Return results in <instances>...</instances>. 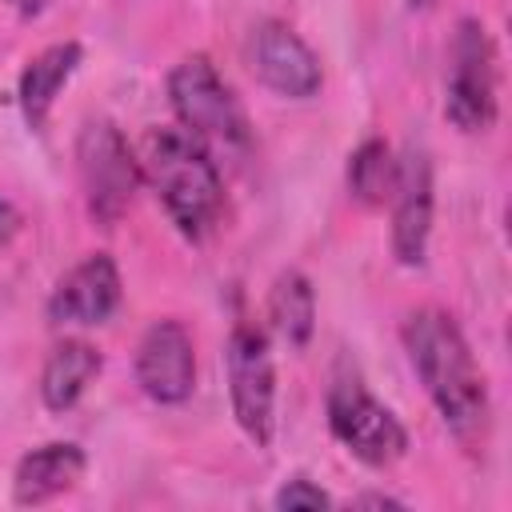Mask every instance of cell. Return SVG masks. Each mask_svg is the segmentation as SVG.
<instances>
[{
  "label": "cell",
  "instance_id": "9a60e30c",
  "mask_svg": "<svg viewBox=\"0 0 512 512\" xmlns=\"http://www.w3.org/2000/svg\"><path fill=\"white\" fill-rule=\"evenodd\" d=\"M268 328L288 344V348H304L312 340L316 328V296L304 272L288 268L276 276L272 292H268Z\"/></svg>",
  "mask_w": 512,
  "mask_h": 512
},
{
  "label": "cell",
  "instance_id": "e0dca14e",
  "mask_svg": "<svg viewBox=\"0 0 512 512\" xmlns=\"http://www.w3.org/2000/svg\"><path fill=\"white\" fill-rule=\"evenodd\" d=\"M332 500H328V492L324 488H316L312 480H304V476H296V480H288L280 492H276V508H284V512H300V508H328Z\"/></svg>",
  "mask_w": 512,
  "mask_h": 512
},
{
  "label": "cell",
  "instance_id": "9c48e42d",
  "mask_svg": "<svg viewBox=\"0 0 512 512\" xmlns=\"http://www.w3.org/2000/svg\"><path fill=\"white\" fill-rule=\"evenodd\" d=\"M136 380L140 388L160 404L188 400L196 384V352L192 336L180 320H156L136 348Z\"/></svg>",
  "mask_w": 512,
  "mask_h": 512
},
{
  "label": "cell",
  "instance_id": "44dd1931",
  "mask_svg": "<svg viewBox=\"0 0 512 512\" xmlns=\"http://www.w3.org/2000/svg\"><path fill=\"white\" fill-rule=\"evenodd\" d=\"M412 4H432V0H412Z\"/></svg>",
  "mask_w": 512,
  "mask_h": 512
},
{
  "label": "cell",
  "instance_id": "ffe728a7",
  "mask_svg": "<svg viewBox=\"0 0 512 512\" xmlns=\"http://www.w3.org/2000/svg\"><path fill=\"white\" fill-rule=\"evenodd\" d=\"M356 504H372V508H400V500H392V496H360Z\"/></svg>",
  "mask_w": 512,
  "mask_h": 512
},
{
  "label": "cell",
  "instance_id": "4fadbf2b",
  "mask_svg": "<svg viewBox=\"0 0 512 512\" xmlns=\"http://www.w3.org/2000/svg\"><path fill=\"white\" fill-rule=\"evenodd\" d=\"M76 64H80V44L76 40L52 44L40 56L28 60V68L20 72V112H24V120L32 128H44V120L52 112V100L68 84V76L76 72Z\"/></svg>",
  "mask_w": 512,
  "mask_h": 512
},
{
  "label": "cell",
  "instance_id": "52a82bcc",
  "mask_svg": "<svg viewBox=\"0 0 512 512\" xmlns=\"http://www.w3.org/2000/svg\"><path fill=\"white\" fill-rule=\"evenodd\" d=\"M228 364V392H232V416L244 428V436L256 448H268L272 440V400H276V372L268 336L252 324H236L224 348Z\"/></svg>",
  "mask_w": 512,
  "mask_h": 512
},
{
  "label": "cell",
  "instance_id": "5b68a950",
  "mask_svg": "<svg viewBox=\"0 0 512 512\" xmlns=\"http://www.w3.org/2000/svg\"><path fill=\"white\" fill-rule=\"evenodd\" d=\"M328 424L336 432V440L364 464L384 468L392 460L404 456L408 448V432L404 424L364 388V380L356 372H340L332 380L328 392Z\"/></svg>",
  "mask_w": 512,
  "mask_h": 512
},
{
  "label": "cell",
  "instance_id": "ba28073f",
  "mask_svg": "<svg viewBox=\"0 0 512 512\" xmlns=\"http://www.w3.org/2000/svg\"><path fill=\"white\" fill-rule=\"evenodd\" d=\"M248 68L252 76L288 96V100H308L320 92V60L316 52L280 20H260L248 32Z\"/></svg>",
  "mask_w": 512,
  "mask_h": 512
},
{
  "label": "cell",
  "instance_id": "30bf717a",
  "mask_svg": "<svg viewBox=\"0 0 512 512\" xmlns=\"http://www.w3.org/2000/svg\"><path fill=\"white\" fill-rule=\"evenodd\" d=\"M120 304V272L108 252L84 256L52 292L48 316L56 324H104Z\"/></svg>",
  "mask_w": 512,
  "mask_h": 512
},
{
  "label": "cell",
  "instance_id": "7a4b0ae2",
  "mask_svg": "<svg viewBox=\"0 0 512 512\" xmlns=\"http://www.w3.org/2000/svg\"><path fill=\"white\" fill-rule=\"evenodd\" d=\"M136 160L140 176L156 188L164 212L184 236L200 240L204 232H212L224 208V184L196 136H188L184 128H152Z\"/></svg>",
  "mask_w": 512,
  "mask_h": 512
},
{
  "label": "cell",
  "instance_id": "d6986e66",
  "mask_svg": "<svg viewBox=\"0 0 512 512\" xmlns=\"http://www.w3.org/2000/svg\"><path fill=\"white\" fill-rule=\"evenodd\" d=\"M8 4H12L20 16H36V12H44V4H48V0H8Z\"/></svg>",
  "mask_w": 512,
  "mask_h": 512
},
{
  "label": "cell",
  "instance_id": "ac0fdd59",
  "mask_svg": "<svg viewBox=\"0 0 512 512\" xmlns=\"http://www.w3.org/2000/svg\"><path fill=\"white\" fill-rule=\"evenodd\" d=\"M16 228H20V212L8 200H0V244H8L16 236Z\"/></svg>",
  "mask_w": 512,
  "mask_h": 512
},
{
  "label": "cell",
  "instance_id": "6da1fadb",
  "mask_svg": "<svg viewBox=\"0 0 512 512\" xmlns=\"http://www.w3.org/2000/svg\"><path fill=\"white\" fill-rule=\"evenodd\" d=\"M404 348L444 424L472 444L488 424V388L456 320L440 308L412 312L404 320Z\"/></svg>",
  "mask_w": 512,
  "mask_h": 512
},
{
  "label": "cell",
  "instance_id": "3957f363",
  "mask_svg": "<svg viewBox=\"0 0 512 512\" xmlns=\"http://www.w3.org/2000/svg\"><path fill=\"white\" fill-rule=\"evenodd\" d=\"M168 100H172V112L184 124V132L196 136L204 148L208 144H216L224 152L248 148V116L208 56H200V52L184 56L168 72Z\"/></svg>",
  "mask_w": 512,
  "mask_h": 512
},
{
  "label": "cell",
  "instance_id": "277c9868",
  "mask_svg": "<svg viewBox=\"0 0 512 512\" xmlns=\"http://www.w3.org/2000/svg\"><path fill=\"white\" fill-rule=\"evenodd\" d=\"M76 168L92 220L112 228L132 204V192L140 184V160L108 120H88L76 140Z\"/></svg>",
  "mask_w": 512,
  "mask_h": 512
},
{
  "label": "cell",
  "instance_id": "2e32d148",
  "mask_svg": "<svg viewBox=\"0 0 512 512\" xmlns=\"http://www.w3.org/2000/svg\"><path fill=\"white\" fill-rule=\"evenodd\" d=\"M396 172H400V164L392 160V148L384 140H364L352 152V160H348V188H352V196L360 204H372L376 208V204L392 200Z\"/></svg>",
  "mask_w": 512,
  "mask_h": 512
},
{
  "label": "cell",
  "instance_id": "7c38bea8",
  "mask_svg": "<svg viewBox=\"0 0 512 512\" xmlns=\"http://www.w3.org/2000/svg\"><path fill=\"white\" fill-rule=\"evenodd\" d=\"M84 448L56 440V444H40L28 456H20L16 476H12V500L24 508L48 504L56 496H64L68 488H76V480L84 476Z\"/></svg>",
  "mask_w": 512,
  "mask_h": 512
},
{
  "label": "cell",
  "instance_id": "8fae6325",
  "mask_svg": "<svg viewBox=\"0 0 512 512\" xmlns=\"http://www.w3.org/2000/svg\"><path fill=\"white\" fill-rule=\"evenodd\" d=\"M392 200V252L400 264H420L432 232V164L424 152L404 156Z\"/></svg>",
  "mask_w": 512,
  "mask_h": 512
},
{
  "label": "cell",
  "instance_id": "8992f818",
  "mask_svg": "<svg viewBox=\"0 0 512 512\" xmlns=\"http://www.w3.org/2000/svg\"><path fill=\"white\" fill-rule=\"evenodd\" d=\"M444 116L460 132H488L496 120V52L480 20H460L456 28Z\"/></svg>",
  "mask_w": 512,
  "mask_h": 512
},
{
  "label": "cell",
  "instance_id": "5bb4252c",
  "mask_svg": "<svg viewBox=\"0 0 512 512\" xmlns=\"http://www.w3.org/2000/svg\"><path fill=\"white\" fill-rule=\"evenodd\" d=\"M100 372V352L84 340H64L52 348V356L44 360V372H40V396L52 412H68L84 388L92 384V376Z\"/></svg>",
  "mask_w": 512,
  "mask_h": 512
}]
</instances>
